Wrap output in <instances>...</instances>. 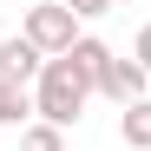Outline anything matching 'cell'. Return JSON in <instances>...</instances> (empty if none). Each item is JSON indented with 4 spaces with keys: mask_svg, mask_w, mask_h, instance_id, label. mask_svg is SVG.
Instances as JSON below:
<instances>
[{
    "mask_svg": "<svg viewBox=\"0 0 151 151\" xmlns=\"http://www.w3.org/2000/svg\"><path fill=\"white\" fill-rule=\"evenodd\" d=\"M20 33H27L46 59H66L72 46H79V20H72L59 0H40V7H27V27H20Z\"/></svg>",
    "mask_w": 151,
    "mask_h": 151,
    "instance_id": "2",
    "label": "cell"
},
{
    "mask_svg": "<svg viewBox=\"0 0 151 151\" xmlns=\"http://www.w3.org/2000/svg\"><path fill=\"white\" fill-rule=\"evenodd\" d=\"M59 7H66L72 20H105V13H112V0H59Z\"/></svg>",
    "mask_w": 151,
    "mask_h": 151,
    "instance_id": "9",
    "label": "cell"
},
{
    "mask_svg": "<svg viewBox=\"0 0 151 151\" xmlns=\"http://www.w3.org/2000/svg\"><path fill=\"white\" fill-rule=\"evenodd\" d=\"M118 138L132 145V151H151V99L125 105V118H118Z\"/></svg>",
    "mask_w": 151,
    "mask_h": 151,
    "instance_id": "7",
    "label": "cell"
},
{
    "mask_svg": "<svg viewBox=\"0 0 151 151\" xmlns=\"http://www.w3.org/2000/svg\"><path fill=\"white\" fill-rule=\"evenodd\" d=\"M132 59L151 72V20H145V27H138V40H132Z\"/></svg>",
    "mask_w": 151,
    "mask_h": 151,
    "instance_id": "10",
    "label": "cell"
},
{
    "mask_svg": "<svg viewBox=\"0 0 151 151\" xmlns=\"http://www.w3.org/2000/svg\"><path fill=\"white\" fill-rule=\"evenodd\" d=\"M86 105H92V79H86L72 59H46V72L33 79V112L66 132V125L86 118Z\"/></svg>",
    "mask_w": 151,
    "mask_h": 151,
    "instance_id": "1",
    "label": "cell"
},
{
    "mask_svg": "<svg viewBox=\"0 0 151 151\" xmlns=\"http://www.w3.org/2000/svg\"><path fill=\"white\" fill-rule=\"evenodd\" d=\"M66 59L79 66L86 79H92V92H99V72H105V59H112V46H105V40H92V33H79V46H72Z\"/></svg>",
    "mask_w": 151,
    "mask_h": 151,
    "instance_id": "6",
    "label": "cell"
},
{
    "mask_svg": "<svg viewBox=\"0 0 151 151\" xmlns=\"http://www.w3.org/2000/svg\"><path fill=\"white\" fill-rule=\"evenodd\" d=\"M99 92H105L112 105H138V99H151V72H145L138 59L112 53V59H105V72H99Z\"/></svg>",
    "mask_w": 151,
    "mask_h": 151,
    "instance_id": "3",
    "label": "cell"
},
{
    "mask_svg": "<svg viewBox=\"0 0 151 151\" xmlns=\"http://www.w3.org/2000/svg\"><path fill=\"white\" fill-rule=\"evenodd\" d=\"M0 72H7L13 86H33L40 72H46V53H40L27 33H13V40H0Z\"/></svg>",
    "mask_w": 151,
    "mask_h": 151,
    "instance_id": "4",
    "label": "cell"
},
{
    "mask_svg": "<svg viewBox=\"0 0 151 151\" xmlns=\"http://www.w3.org/2000/svg\"><path fill=\"white\" fill-rule=\"evenodd\" d=\"M40 112H33V86H7L0 92V125H13V132H27Z\"/></svg>",
    "mask_w": 151,
    "mask_h": 151,
    "instance_id": "5",
    "label": "cell"
},
{
    "mask_svg": "<svg viewBox=\"0 0 151 151\" xmlns=\"http://www.w3.org/2000/svg\"><path fill=\"white\" fill-rule=\"evenodd\" d=\"M7 86H13V79H7V72H0V92H7Z\"/></svg>",
    "mask_w": 151,
    "mask_h": 151,
    "instance_id": "11",
    "label": "cell"
},
{
    "mask_svg": "<svg viewBox=\"0 0 151 151\" xmlns=\"http://www.w3.org/2000/svg\"><path fill=\"white\" fill-rule=\"evenodd\" d=\"M20 151H66V132L46 125V118H33L27 132H20Z\"/></svg>",
    "mask_w": 151,
    "mask_h": 151,
    "instance_id": "8",
    "label": "cell"
}]
</instances>
